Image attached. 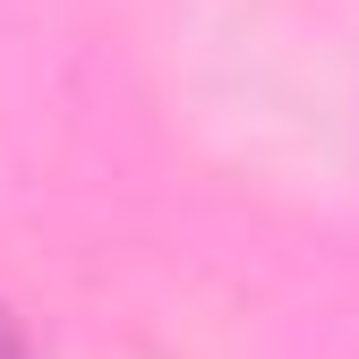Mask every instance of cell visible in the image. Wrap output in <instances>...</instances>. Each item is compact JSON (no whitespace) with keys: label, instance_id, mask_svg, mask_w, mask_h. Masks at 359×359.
Listing matches in <instances>:
<instances>
[{"label":"cell","instance_id":"1","mask_svg":"<svg viewBox=\"0 0 359 359\" xmlns=\"http://www.w3.org/2000/svg\"><path fill=\"white\" fill-rule=\"evenodd\" d=\"M0 359H26V334H18V317L0 308Z\"/></svg>","mask_w":359,"mask_h":359}]
</instances>
